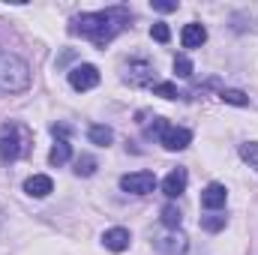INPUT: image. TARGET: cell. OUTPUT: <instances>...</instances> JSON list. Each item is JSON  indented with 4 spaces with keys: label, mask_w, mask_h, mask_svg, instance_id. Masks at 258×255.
Listing matches in <instances>:
<instances>
[{
    "label": "cell",
    "mask_w": 258,
    "mask_h": 255,
    "mask_svg": "<svg viewBox=\"0 0 258 255\" xmlns=\"http://www.w3.org/2000/svg\"><path fill=\"white\" fill-rule=\"evenodd\" d=\"M126 21H129V12L120 9V6H114V9H105V12H84V15H78L72 30L87 36V39H93L99 48H105L123 30Z\"/></svg>",
    "instance_id": "obj_1"
},
{
    "label": "cell",
    "mask_w": 258,
    "mask_h": 255,
    "mask_svg": "<svg viewBox=\"0 0 258 255\" xmlns=\"http://www.w3.org/2000/svg\"><path fill=\"white\" fill-rule=\"evenodd\" d=\"M30 87V66L18 54L0 51V90L3 93H21Z\"/></svg>",
    "instance_id": "obj_2"
},
{
    "label": "cell",
    "mask_w": 258,
    "mask_h": 255,
    "mask_svg": "<svg viewBox=\"0 0 258 255\" xmlns=\"http://www.w3.org/2000/svg\"><path fill=\"white\" fill-rule=\"evenodd\" d=\"M30 147V132L18 123H3L0 126V159L12 162L18 156H24Z\"/></svg>",
    "instance_id": "obj_3"
},
{
    "label": "cell",
    "mask_w": 258,
    "mask_h": 255,
    "mask_svg": "<svg viewBox=\"0 0 258 255\" xmlns=\"http://www.w3.org/2000/svg\"><path fill=\"white\" fill-rule=\"evenodd\" d=\"M153 186H156L153 171H132V174L120 177V189L132 192V195H147V192H153Z\"/></svg>",
    "instance_id": "obj_4"
},
{
    "label": "cell",
    "mask_w": 258,
    "mask_h": 255,
    "mask_svg": "<svg viewBox=\"0 0 258 255\" xmlns=\"http://www.w3.org/2000/svg\"><path fill=\"white\" fill-rule=\"evenodd\" d=\"M189 141H192V132L183 126H162L159 132V144L165 147V150H186L189 147Z\"/></svg>",
    "instance_id": "obj_5"
},
{
    "label": "cell",
    "mask_w": 258,
    "mask_h": 255,
    "mask_svg": "<svg viewBox=\"0 0 258 255\" xmlns=\"http://www.w3.org/2000/svg\"><path fill=\"white\" fill-rule=\"evenodd\" d=\"M69 84H72L75 90H93V87L99 84V69L93 63L75 66V69L69 72Z\"/></svg>",
    "instance_id": "obj_6"
},
{
    "label": "cell",
    "mask_w": 258,
    "mask_h": 255,
    "mask_svg": "<svg viewBox=\"0 0 258 255\" xmlns=\"http://www.w3.org/2000/svg\"><path fill=\"white\" fill-rule=\"evenodd\" d=\"M225 201H228V189L222 183H207L204 192H201V207L204 210H219V207H225Z\"/></svg>",
    "instance_id": "obj_7"
},
{
    "label": "cell",
    "mask_w": 258,
    "mask_h": 255,
    "mask_svg": "<svg viewBox=\"0 0 258 255\" xmlns=\"http://www.w3.org/2000/svg\"><path fill=\"white\" fill-rule=\"evenodd\" d=\"M186 168H174V171H168L165 174V180H162V192L168 195V198H177V195H183L186 189Z\"/></svg>",
    "instance_id": "obj_8"
},
{
    "label": "cell",
    "mask_w": 258,
    "mask_h": 255,
    "mask_svg": "<svg viewBox=\"0 0 258 255\" xmlns=\"http://www.w3.org/2000/svg\"><path fill=\"white\" fill-rule=\"evenodd\" d=\"M24 192L33 195V198H45V195L54 192V180H51L48 174H33V177L24 180Z\"/></svg>",
    "instance_id": "obj_9"
},
{
    "label": "cell",
    "mask_w": 258,
    "mask_h": 255,
    "mask_svg": "<svg viewBox=\"0 0 258 255\" xmlns=\"http://www.w3.org/2000/svg\"><path fill=\"white\" fill-rule=\"evenodd\" d=\"M129 231L126 228H108L105 234H102V243H105V249H111V252H123L129 249Z\"/></svg>",
    "instance_id": "obj_10"
},
{
    "label": "cell",
    "mask_w": 258,
    "mask_h": 255,
    "mask_svg": "<svg viewBox=\"0 0 258 255\" xmlns=\"http://www.w3.org/2000/svg\"><path fill=\"white\" fill-rule=\"evenodd\" d=\"M180 42H183V48H201L204 42H207V30H204V24H186L183 27V33H180Z\"/></svg>",
    "instance_id": "obj_11"
},
{
    "label": "cell",
    "mask_w": 258,
    "mask_h": 255,
    "mask_svg": "<svg viewBox=\"0 0 258 255\" xmlns=\"http://www.w3.org/2000/svg\"><path fill=\"white\" fill-rule=\"evenodd\" d=\"M156 249L165 255H183L186 252V237L177 231V234H168V237H156Z\"/></svg>",
    "instance_id": "obj_12"
},
{
    "label": "cell",
    "mask_w": 258,
    "mask_h": 255,
    "mask_svg": "<svg viewBox=\"0 0 258 255\" xmlns=\"http://www.w3.org/2000/svg\"><path fill=\"white\" fill-rule=\"evenodd\" d=\"M69 156H72V144H69L66 138H57V144H54V147H51V153H48V162L60 168V165L69 162Z\"/></svg>",
    "instance_id": "obj_13"
},
{
    "label": "cell",
    "mask_w": 258,
    "mask_h": 255,
    "mask_svg": "<svg viewBox=\"0 0 258 255\" xmlns=\"http://www.w3.org/2000/svg\"><path fill=\"white\" fill-rule=\"evenodd\" d=\"M87 138H90V144L108 147V144H111V138H114V132H111L108 126H102V123H93V126L87 129Z\"/></svg>",
    "instance_id": "obj_14"
},
{
    "label": "cell",
    "mask_w": 258,
    "mask_h": 255,
    "mask_svg": "<svg viewBox=\"0 0 258 255\" xmlns=\"http://www.w3.org/2000/svg\"><path fill=\"white\" fill-rule=\"evenodd\" d=\"M129 81L132 84H150V63L147 60L129 63Z\"/></svg>",
    "instance_id": "obj_15"
},
{
    "label": "cell",
    "mask_w": 258,
    "mask_h": 255,
    "mask_svg": "<svg viewBox=\"0 0 258 255\" xmlns=\"http://www.w3.org/2000/svg\"><path fill=\"white\" fill-rule=\"evenodd\" d=\"M180 219H183V216H180V210H177L174 204H165V207H162V225H165V228H177Z\"/></svg>",
    "instance_id": "obj_16"
},
{
    "label": "cell",
    "mask_w": 258,
    "mask_h": 255,
    "mask_svg": "<svg viewBox=\"0 0 258 255\" xmlns=\"http://www.w3.org/2000/svg\"><path fill=\"white\" fill-rule=\"evenodd\" d=\"M240 156L249 162V168H255V174H258V144H255V141L240 144Z\"/></svg>",
    "instance_id": "obj_17"
},
{
    "label": "cell",
    "mask_w": 258,
    "mask_h": 255,
    "mask_svg": "<svg viewBox=\"0 0 258 255\" xmlns=\"http://www.w3.org/2000/svg\"><path fill=\"white\" fill-rule=\"evenodd\" d=\"M219 96H222V102H228V105H240V108L249 105V96H246L243 90H222Z\"/></svg>",
    "instance_id": "obj_18"
},
{
    "label": "cell",
    "mask_w": 258,
    "mask_h": 255,
    "mask_svg": "<svg viewBox=\"0 0 258 255\" xmlns=\"http://www.w3.org/2000/svg\"><path fill=\"white\" fill-rule=\"evenodd\" d=\"M93 171H96V159H93V156H81V159L75 162V174H78V177H90Z\"/></svg>",
    "instance_id": "obj_19"
},
{
    "label": "cell",
    "mask_w": 258,
    "mask_h": 255,
    "mask_svg": "<svg viewBox=\"0 0 258 255\" xmlns=\"http://www.w3.org/2000/svg\"><path fill=\"white\" fill-rule=\"evenodd\" d=\"M201 228H204V231H222V228H225V216H219V213L201 216Z\"/></svg>",
    "instance_id": "obj_20"
},
{
    "label": "cell",
    "mask_w": 258,
    "mask_h": 255,
    "mask_svg": "<svg viewBox=\"0 0 258 255\" xmlns=\"http://www.w3.org/2000/svg\"><path fill=\"white\" fill-rule=\"evenodd\" d=\"M153 96H162V99H177V87L171 81H162V84H153Z\"/></svg>",
    "instance_id": "obj_21"
},
{
    "label": "cell",
    "mask_w": 258,
    "mask_h": 255,
    "mask_svg": "<svg viewBox=\"0 0 258 255\" xmlns=\"http://www.w3.org/2000/svg\"><path fill=\"white\" fill-rule=\"evenodd\" d=\"M174 72H177L180 78H189V75H192V63H189V57H183V54L174 57Z\"/></svg>",
    "instance_id": "obj_22"
},
{
    "label": "cell",
    "mask_w": 258,
    "mask_h": 255,
    "mask_svg": "<svg viewBox=\"0 0 258 255\" xmlns=\"http://www.w3.org/2000/svg\"><path fill=\"white\" fill-rule=\"evenodd\" d=\"M150 36H153L156 42H168L171 30H168V24H153V27H150Z\"/></svg>",
    "instance_id": "obj_23"
},
{
    "label": "cell",
    "mask_w": 258,
    "mask_h": 255,
    "mask_svg": "<svg viewBox=\"0 0 258 255\" xmlns=\"http://www.w3.org/2000/svg\"><path fill=\"white\" fill-rule=\"evenodd\" d=\"M153 9H156V12H174V9H177V3H168V0H153Z\"/></svg>",
    "instance_id": "obj_24"
}]
</instances>
